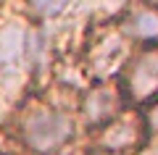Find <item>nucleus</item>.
<instances>
[{
  "mask_svg": "<svg viewBox=\"0 0 158 155\" xmlns=\"http://www.w3.org/2000/svg\"><path fill=\"white\" fill-rule=\"evenodd\" d=\"M16 134L29 155H56L77 134V116L48 97H29L16 111Z\"/></svg>",
  "mask_w": 158,
  "mask_h": 155,
  "instance_id": "1",
  "label": "nucleus"
},
{
  "mask_svg": "<svg viewBox=\"0 0 158 155\" xmlns=\"http://www.w3.org/2000/svg\"><path fill=\"white\" fill-rule=\"evenodd\" d=\"M29 24L21 18H8L0 24V95H13L29 74L27 61Z\"/></svg>",
  "mask_w": 158,
  "mask_h": 155,
  "instance_id": "2",
  "label": "nucleus"
},
{
  "mask_svg": "<svg viewBox=\"0 0 158 155\" xmlns=\"http://www.w3.org/2000/svg\"><path fill=\"white\" fill-rule=\"evenodd\" d=\"M148 139L150 137H148L145 116L140 111H121L113 121L98 129L95 147L108 155H129L140 150Z\"/></svg>",
  "mask_w": 158,
  "mask_h": 155,
  "instance_id": "3",
  "label": "nucleus"
},
{
  "mask_svg": "<svg viewBox=\"0 0 158 155\" xmlns=\"http://www.w3.org/2000/svg\"><path fill=\"white\" fill-rule=\"evenodd\" d=\"M124 89L121 84L113 82H95L92 87H87L79 97V108H77V121H82L87 129H100L108 121L118 116L124 111Z\"/></svg>",
  "mask_w": 158,
  "mask_h": 155,
  "instance_id": "4",
  "label": "nucleus"
},
{
  "mask_svg": "<svg viewBox=\"0 0 158 155\" xmlns=\"http://www.w3.org/2000/svg\"><path fill=\"white\" fill-rule=\"evenodd\" d=\"M121 89L127 103H153L158 97V45H145L129 58Z\"/></svg>",
  "mask_w": 158,
  "mask_h": 155,
  "instance_id": "5",
  "label": "nucleus"
},
{
  "mask_svg": "<svg viewBox=\"0 0 158 155\" xmlns=\"http://www.w3.org/2000/svg\"><path fill=\"white\" fill-rule=\"evenodd\" d=\"M127 63H129V39L121 34V29L103 32L87 50V68L98 76V82H108Z\"/></svg>",
  "mask_w": 158,
  "mask_h": 155,
  "instance_id": "6",
  "label": "nucleus"
},
{
  "mask_svg": "<svg viewBox=\"0 0 158 155\" xmlns=\"http://www.w3.org/2000/svg\"><path fill=\"white\" fill-rule=\"evenodd\" d=\"M118 29L129 42L140 45H158V6L142 3V6L124 8V16L118 21Z\"/></svg>",
  "mask_w": 158,
  "mask_h": 155,
  "instance_id": "7",
  "label": "nucleus"
},
{
  "mask_svg": "<svg viewBox=\"0 0 158 155\" xmlns=\"http://www.w3.org/2000/svg\"><path fill=\"white\" fill-rule=\"evenodd\" d=\"M145 116V126H148V137H158V97L153 100L148 111L142 113Z\"/></svg>",
  "mask_w": 158,
  "mask_h": 155,
  "instance_id": "8",
  "label": "nucleus"
},
{
  "mask_svg": "<svg viewBox=\"0 0 158 155\" xmlns=\"http://www.w3.org/2000/svg\"><path fill=\"white\" fill-rule=\"evenodd\" d=\"M0 155H29L27 150H8V153H0Z\"/></svg>",
  "mask_w": 158,
  "mask_h": 155,
  "instance_id": "9",
  "label": "nucleus"
}]
</instances>
